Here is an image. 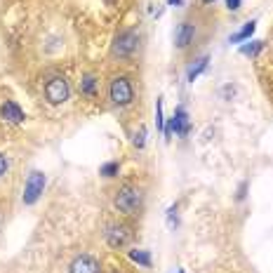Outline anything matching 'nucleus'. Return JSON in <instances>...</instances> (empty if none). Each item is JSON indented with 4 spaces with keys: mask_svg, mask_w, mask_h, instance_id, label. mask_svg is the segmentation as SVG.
Wrapping results in <instances>:
<instances>
[{
    "mask_svg": "<svg viewBox=\"0 0 273 273\" xmlns=\"http://www.w3.org/2000/svg\"><path fill=\"white\" fill-rule=\"evenodd\" d=\"M113 207L115 212L125 219L139 217L141 210H144V188L134 182L120 184L113 193Z\"/></svg>",
    "mask_w": 273,
    "mask_h": 273,
    "instance_id": "obj_1",
    "label": "nucleus"
},
{
    "mask_svg": "<svg viewBox=\"0 0 273 273\" xmlns=\"http://www.w3.org/2000/svg\"><path fill=\"white\" fill-rule=\"evenodd\" d=\"M106 99H109L111 106L115 109H128L137 102V85L134 80L125 73H118V76H111L109 85H106Z\"/></svg>",
    "mask_w": 273,
    "mask_h": 273,
    "instance_id": "obj_2",
    "label": "nucleus"
},
{
    "mask_svg": "<svg viewBox=\"0 0 273 273\" xmlns=\"http://www.w3.org/2000/svg\"><path fill=\"white\" fill-rule=\"evenodd\" d=\"M139 49V31L137 29H122L115 33L113 43H111V57L118 61L132 59Z\"/></svg>",
    "mask_w": 273,
    "mask_h": 273,
    "instance_id": "obj_3",
    "label": "nucleus"
},
{
    "mask_svg": "<svg viewBox=\"0 0 273 273\" xmlns=\"http://www.w3.org/2000/svg\"><path fill=\"white\" fill-rule=\"evenodd\" d=\"M43 97L49 106H61L71 99V83L64 76L55 73L43 83Z\"/></svg>",
    "mask_w": 273,
    "mask_h": 273,
    "instance_id": "obj_4",
    "label": "nucleus"
},
{
    "mask_svg": "<svg viewBox=\"0 0 273 273\" xmlns=\"http://www.w3.org/2000/svg\"><path fill=\"white\" fill-rule=\"evenodd\" d=\"M134 231L128 221H109L104 226V240L111 250H122L132 243Z\"/></svg>",
    "mask_w": 273,
    "mask_h": 273,
    "instance_id": "obj_5",
    "label": "nucleus"
},
{
    "mask_svg": "<svg viewBox=\"0 0 273 273\" xmlns=\"http://www.w3.org/2000/svg\"><path fill=\"white\" fill-rule=\"evenodd\" d=\"M257 61H259V64H257V73H259V78H261L264 92H266V97L271 99V104H273V47L271 49L264 47V55Z\"/></svg>",
    "mask_w": 273,
    "mask_h": 273,
    "instance_id": "obj_6",
    "label": "nucleus"
},
{
    "mask_svg": "<svg viewBox=\"0 0 273 273\" xmlns=\"http://www.w3.org/2000/svg\"><path fill=\"white\" fill-rule=\"evenodd\" d=\"M198 38V24L191 19H184L182 24L175 29V45L177 49H188Z\"/></svg>",
    "mask_w": 273,
    "mask_h": 273,
    "instance_id": "obj_7",
    "label": "nucleus"
},
{
    "mask_svg": "<svg viewBox=\"0 0 273 273\" xmlns=\"http://www.w3.org/2000/svg\"><path fill=\"white\" fill-rule=\"evenodd\" d=\"M43 188H45V175L38 170L31 172L26 184H24V205H33V203L40 198Z\"/></svg>",
    "mask_w": 273,
    "mask_h": 273,
    "instance_id": "obj_8",
    "label": "nucleus"
},
{
    "mask_svg": "<svg viewBox=\"0 0 273 273\" xmlns=\"http://www.w3.org/2000/svg\"><path fill=\"white\" fill-rule=\"evenodd\" d=\"M0 118L5 122H12V125H21L26 120L21 106L17 102H12V99H5V102L0 104Z\"/></svg>",
    "mask_w": 273,
    "mask_h": 273,
    "instance_id": "obj_9",
    "label": "nucleus"
},
{
    "mask_svg": "<svg viewBox=\"0 0 273 273\" xmlns=\"http://www.w3.org/2000/svg\"><path fill=\"white\" fill-rule=\"evenodd\" d=\"M172 132H177L179 137H186L188 134V113L179 106V109L175 111V115H172L170 125H167V130H165V134H167V139L172 137Z\"/></svg>",
    "mask_w": 273,
    "mask_h": 273,
    "instance_id": "obj_10",
    "label": "nucleus"
},
{
    "mask_svg": "<svg viewBox=\"0 0 273 273\" xmlns=\"http://www.w3.org/2000/svg\"><path fill=\"white\" fill-rule=\"evenodd\" d=\"M80 97L85 99H97L99 97V78L94 76V73H85L83 78H80Z\"/></svg>",
    "mask_w": 273,
    "mask_h": 273,
    "instance_id": "obj_11",
    "label": "nucleus"
},
{
    "mask_svg": "<svg viewBox=\"0 0 273 273\" xmlns=\"http://www.w3.org/2000/svg\"><path fill=\"white\" fill-rule=\"evenodd\" d=\"M255 29H257V21H247L243 29L238 31L236 36H231V43H240V40H247V38L255 33Z\"/></svg>",
    "mask_w": 273,
    "mask_h": 273,
    "instance_id": "obj_12",
    "label": "nucleus"
},
{
    "mask_svg": "<svg viewBox=\"0 0 273 273\" xmlns=\"http://www.w3.org/2000/svg\"><path fill=\"white\" fill-rule=\"evenodd\" d=\"M130 259L137 261V264L144 268L151 266V257H148V252H144V250H130Z\"/></svg>",
    "mask_w": 273,
    "mask_h": 273,
    "instance_id": "obj_13",
    "label": "nucleus"
},
{
    "mask_svg": "<svg viewBox=\"0 0 273 273\" xmlns=\"http://www.w3.org/2000/svg\"><path fill=\"white\" fill-rule=\"evenodd\" d=\"M264 47H266V43H261V40H255V43H250V45H243V47H240V52H243V55H250V57H257Z\"/></svg>",
    "mask_w": 273,
    "mask_h": 273,
    "instance_id": "obj_14",
    "label": "nucleus"
},
{
    "mask_svg": "<svg viewBox=\"0 0 273 273\" xmlns=\"http://www.w3.org/2000/svg\"><path fill=\"white\" fill-rule=\"evenodd\" d=\"M205 66H207V57H201V59L195 61V66H191V71H188V80L193 83V80L198 78L203 71H205Z\"/></svg>",
    "mask_w": 273,
    "mask_h": 273,
    "instance_id": "obj_15",
    "label": "nucleus"
},
{
    "mask_svg": "<svg viewBox=\"0 0 273 273\" xmlns=\"http://www.w3.org/2000/svg\"><path fill=\"white\" fill-rule=\"evenodd\" d=\"M118 170H120V165L115 163V160H111V163L102 165V170H99V172H102L104 177H109V179H111V177H118Z\"/></svg>",
    "mask_w": 273,
    "mask_h": 273,
    "instance_id": "obj_16",
    "label": "nucleus"
},
{
    "mask_svg": "<svg viewBox=\"0 0 273 273\" xmlns=\"http://www.w3.org/2000/svg\"><path fill=\"white\" fill-rule=\"evenodd\" d=\"M7 170H10V160H7V156L3 151H0V179L7 175Z\"/></svg>",
    "mask_w": 273,
    "mask_h": 273,
    "instance_id": "obj_17",
    "label": "nucleus"
},
{
    "mask_svg": "<svg viewBox=\"0 0 273 273\" xmlns=\"http://www.w3.org/2000/svg\"><path fill=\"white\" fill-rule=\"evenodd\" d=\"M156 122H158V130L165 132V122H163V102L158 99V111H156Z\"/></svg>",
    "mask_w": 273,
    "mask_h": 273,
    "instance_id": "obj_18",
    "label": "nucleus"
},
{
    "mask_svg": "<svg viewBox=\"0 0 273 273\" xmlns=\"http://www.w3.org/2000/svg\"><path fill=\"white\" fill-rule=\"evenodd\" d=\"M144 134H146V130H139V134H134V146H137V148H141V146H144Z\"/></svg>",
    "mask_w": 273,
    "mask_h": 273,
    "instance_id": "obj_19",
    "label": "nucleus"
},
{
    "mask_svg": "<svg viewBox=\"0 0 273 273\" xmlns=\"http://www.w3.org/2000/svg\"><path fill=\"white\" fill-rule=\"evenodd\" d=\"M240 3H243V0H226V7H229V10H238Z\"/></svg>",
    "mask_w": 273,
    "mask_h": 273,
    "instance_id": "obj_20",
    "label": "nucleus"
},
{
    "mask_svg": "<svg viewBox=\"0 0 273 273\" xmlns=\"http://www.w3.org/2000/svg\"><path fill=\"white\" fill-rule=\"evenodd\" d=\"M245 191H247V184H240V191H238V201L245 198Z\"/></svg>",
    "mask_w": 273,
    "mask_h": 273,
    "instance_id": "obj_21",
    "label": "nucleus"
},
{
    "mask_svg": "<svg viewBox=\"0 0 273 273\" xmlns=\"http://www.w3.org/2000/svg\"><path fill=\"white\" fill-rule=\"evenodd\" d=\"M170 5H175V7H179V5H184V0H170Z\"/></svg>",
    "mask_w": 273,
    "mask_h": 273,
    "instance_id": "obj_22",
    "label": "nucleus"
},
{
    "mask_svg": "<svg viewBox=\"0 0 273 273\" xmlns=\"http://www.w3.org/2000/svg\"><path fill=\"white\" fill-rule=\"evenodd\" d=\"M205 3H214V0H205Z\"/></svg>",
    "mask_w": 273,
    "mask_h": 273,
    "instance_id": "obj_23",
    "label": "nucleus"
},
{
    "mask_svg": "<svg viewBox=\"0 0 273 273\" xmlns=\"http://www.w3.org/2000/svg\"><path fill=\"white\" fill-rule=\"evenodd\" d=\"M0 217H3V212H0Z\"/></svg>",
    "mask_w": 273,
    "mask_h": 273,
    "instance_id": "obj_24",
    "label": "nucleus"
},
{
    "mask_svg": "<svg viewBox=\"0 0 273 273\" xmlns=\"http://www.w3.org/2000/svg\"><path fill=\"white\" fill-rule=\"evenodd\" d=\"M177 273H182V271H177Z\"/></svg>",
    "mask_w": 273,
    "mask_h": 273,
    "instance_id": "obj_25",
    "label": "nucleus"
}]
</instances>
